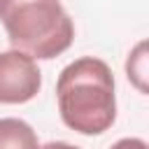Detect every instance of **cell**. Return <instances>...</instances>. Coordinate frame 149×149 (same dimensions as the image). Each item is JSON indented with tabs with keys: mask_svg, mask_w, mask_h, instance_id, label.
<instances>
[{
	"mask_svg": "<svg viewBox=\"0 0 149 149\" xmlns=\"http://www.w3.org/2000/svg\"><path fill=\"white\" fill-rule=\"evenodd\" d=\"M61 119L81 135H100L116 119L114 74L95 56H81L65 65L56 81Z\"/></svg>",
	"mask_w": 149,
	"mask_h": 149,
	"instance_id": "1",
	"label": "cell"
},
{
	"mask_svg": "<svg viewBox=\"0 0 149 149\" xmlns=\"http://www.w3.org/2000/svg\"><path fill=\"white\" fill-rule=\"evenodd\" d=\"M0 23L12 49L49 61L70 49L74 23L61 0H0Z\"/></svg>",
	"mask_w": 149,
	"mask_h": 149,
	"instance_id": "2",
	"label": "cell"
},
{
	"mask_svg": "<svg viewBox=\"0 0 149 149\" xmlns=\"http://www.w3.org/2000/svg\"><path fill=\"white\" fill-rule=\"evenodd\" d=\"M42 88V72L23 51H0V105H23Z\"/></svg>",
	"mask_w": 149,
	"mask_h": 149,
	"instance_id": "3",
	"label": "cell"
},
{
	"mask_svg": "<svg viewBox=\"0 0 149 149\" xmlns=\"http://www.w3.org/2000/svg\"><path fill=\"white\" fill-rule=\"evenodd\" d=\"M0 149H40L37 133L23 119H0Z\"/></svg>",
	"mask_w": 149,
	"mask_h": 149,
	"instance_id": "4",
	"label": "cell"
},
{
	"mask_svg": "<svg viewBox=\"0 0 149 149\" xmlns=\"http://www.w3.org/2000/svg\"><path fill=\"white\" fill-rule=\"evenodd\" d=\"M147 44L140 42L133 54H128V61H126V72H128V79L144 93L147 86H144V77H147Z\"/></svg>",
	"mask_w": 149,
	"mask_h": 149,
	"instance_id": "5",
	"label": "cell"
},
{
	"mask_svg": "<svg viewBox=\"0 0 149 149\" xmlns=\"http://www.w3.org/2000/svg\"><path fill=\"white\" fill-rule=\"evenodd\" d=\"M109 149H149V147L142 137H123V140L114 142Z\"/></svg>",
	"mask_w": 149,
	"mask_h": 149,
	"instance_id": "6",
	"label": "cell"
},
{
	"mask_svg": "<svg viewBox=\"0 0 149 149\" xmlns=\"http://www.w3.org/2000/svg\"><path fill=\"white\" fill-rule=\"evenodd\" d=\"M40 149H81V147H74V144H70V142H61V140H56V142H47V144L40 147Z\"/></svg>",
	"mask_w": 149,
	"mask_h": 149,
	"instance_id": "7",
	"label": "cell"
}]
</instances>
